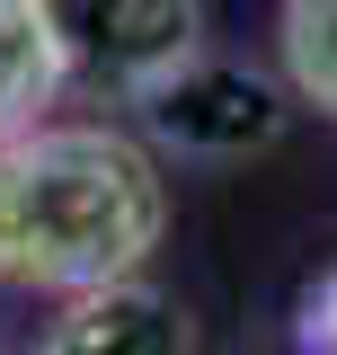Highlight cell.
<instances>
[{
    "label": "cell",
    "instance_id": "obj_1",
    "mask_svg": "<svg viewBox=\"0 0 337 355\" xmlns=\"http://www.w3.org/2000/svg\"><path fill=\"white\" fill-rule=\"evenodd\" d=\"M168 231L160 160L116 125H27L0 142V284L9 293H98L142 275Z\"/></svg>",
    "mask_w": 337,
    "mask_h": 355
},
{
    "label": "cell",
    "instance_id": "obj_4",
    "mask_svg": "<svg viewBox=\"0 0 337 355\" xmlns=\"http://www.w3.org/2000/svg\"><path fill=\"white\" fill-rule=\"evenodd\" d=\"M36 355H196V338H187V311L160 284L125 275V284L71 293V311L53 320V338Z\"/></svg>",
    "mask_w": 337,
    "mask_h": 355
},
{
    "label": "cell",
    "instance_id": "obj_5",
    "mask_svg": "<svg viewBox=\"0 0 337 355\" xmlns=\"http://www.w3.org/2000/svg\"><path fill=\"white\" fill-rule=\"evenodd\" d=\"M71 89L62 44L44 0H0V142H18L27 125H44V107Z\"/></svg>",
    "mask_w": 337,
    "mask_h": 355
},
{
    "label": "cell",
    "instance_id": "obj_2",
    "mask_svg": "<svg viewBox=\"0 0 337 355\" xmlns=\"http://www.w3.org/2000/svg\"><path fill=\"white\" fill-rule=\"evenodd\" d=\"M62 71L98 98L151 107L196 53H205V9L196 0H44Z\"/></svg>",
    "mask_w": 337,
    "mask_h": 355
},
{
    "label": "cell",
    "instance_id": "obj_6",
    "mask_svg": "<svg viewBox=\"0 0 337 355\" xmlns=\"http://www.w3.org/2000/svg\"><path fill=\"white\" fill-rule=\"evenodd\" d=\"M275 53H284V89L337 125V0H284Z\"/></svg>",
    "mask_w": 337,
    "mask_h": 355
},
{
    "label": "cell",
    "instance_id": "obj_3",
    "mask_svg": "<svg viewBox=\"0 0 337 355\" xmlns=\"http://www.w3.org/2000/svg\"><path fill=\"white\" fill-rule=\"evenodd\" d=\"M151 125H160L178 151H249V142H275L284 107H275L266 80H249V71L196 53V62L151 98Z\"/></svg>",
    "mask_w": 337,
    "mask_h": 355
}]
</instances>
